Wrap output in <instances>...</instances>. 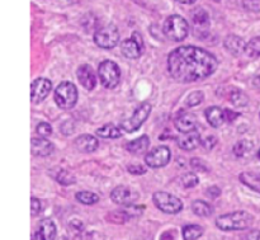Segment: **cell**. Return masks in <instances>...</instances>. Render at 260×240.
I'll return each mask as SVG.
<instances>
[{
  "instance_id": "6da1fadb",
  "label": "cell",
  "mask_w": 260,
  "mask_h": 240,
  "mask_svg": "<svg viewBox=\"0 0 260 240\" xmlns=\"http://www.w3.org/2000/svg\"><path fill=\"white\" fill-rule=\"evenodd\" d=\"M218 61L208 51L196 46H182L170 52L168 69L179 83H194L207 79L217 70Z\"/></svg>"
},
{
  "instance_id": "7a4b0ae2",
  "label": "cell",
  "mask_w": 260,
  "mask_h": 240,
  "mask_svg": "<svg viewBox=\"0 0 260 240\" xmlns=\"http://www.w3.org/2000/svg\"><path fill=\"white\" fill-rule=\"evenodd\" d=\"M254 218L246 211H235V213L221 215L216 219V225L220 230L234 231L245 230L253 224Z\"/></svg>"
},
{
  "instance_id": "3957f363",
  "label": "cell",
  "mask_w": 260,
  "mask_h": 240,
  "mask_svg": "<svg viewBox=\"0 0 260 240\" xmlns=\"http://www.w3.org/2000/svg\"><path fill=\"white\" fill-rule=\"evenodd\" d=\"M188 31H189L188 22L180 15H170L164 23L165 36L174 42H180V41L185 40V37L188 36Z\"/></svg>"
},
{
  "instance_id": "277c9868",
  "label": "cell",
  "mask_w": 260,
  "mask_h": 240,
  "mask_svg": "<svg viewBox=\"0 0 260 240\" xmlns=\"http://www.w3.org/2000/svg\"><path fill=\"white\" fill-rule=\"evenodd\" d=\"M56 104L62 109H71L78 102V89L70 81H63L55 91Z\"/></svg>"
},
{
  "instance_id": "5b68a950",
  "label": "cell",
  "mask_w": 260,
  "mask_h": 240,
  "mask_svg": "<svg viewBox=\"0 0 260 240\" xmlns=\"http://www.w3.org/2000/svg\"><path fill=\"white\" fill-rule=\"evenodd\" d=\"M98 74L102 84L108 89L116 88L121 80V70H119L118 65L111 60L103 61L99 65Z\"/></svg>"
},
{
  "instance_id": "8992f818",
  "label": "cell",
  "mask_w": 260,
  "mask_h": 240,
  "mask_svg": "<svg viewBox=\"0 0 260 240\" xmlns=\"http://www.w3.org/2000/svg\"><path fill=\"white\" fill-rule=\"evenodd\" d=\"M94 42L96 43V46H99L101 48H106V50L116 47L119 42V32L116 25L108 24L95 31Z\"/></svg>"
},
{
  "instance_id": "52a82bcc",
  "label": "cell",
  "mask_w": 260,
  "mask_h": 240,
  "mask_svg": "<svg viewBox=\"0 0 260 240\" xmlns=\"http://www.w3.org/2000/svg\"><path fill=\"white\" fill-rule=\"evenodd\" d=\"M152 201L156 205V207L165 214H172V215H174V214L180 213L183 210L182 201L168 192L154 193Z\"/></svg>"
},
{
  "instance_id": "ba28073f",
  "label": "cell",
  "mask_w": 260,
  "mask_h": 240,
  "mask_svg": "<svg viewBox=\"0 0 260 240\" xmlns=\"http://www.w3.org/2000/svg\"><path fill=\"white\" fill-rule=\"evenodd\" d=\"M150 112H151V104L150 103H142L141 106L137 107L135 109L134 114H132L129 118L124 119L121 124V129L124 132H135L140 129V127L144 125V122L146 121L147 117L150 116Z\"/></svg>"
},
{
  "instance_id": "9c48e42d",
  "label": "cell",
  "mask_w": 260,
  "mask_h": 240,
  "mask_svg": "<svg viewBox=\"0 0 260 240\" xmlns=\"http://www.w3.org/2000/svg\"><path fill=\"white\" fill-rule=\"evenodd\" d=\"M170 157V149L168 146H157L155 149H152L151 152L147 153L146 157H145V163H146L147 167L150 168H162L169 163Z\"/></svg>"
},
{
  "instance_id": "30bf717a",
  "label": "cell",
  "mask_w": 260,
  "mask_h": 240,
  "mask_svg": "<svg viewBox=\"0 0 260 240\" xmlns=\"http://www.w3.org/2000/svg\"><path fill=\"white\" fill-rule=\"evenodd\" d=\"M111 200L117 205L129 206L134 205L139 200V195H137V192L132 191L131 188L126 187V186H118V187L112 191Z\"/></svg>"
},
{
  "instance_id": "8fae6325",
  "label": "cell",
  "mask_w": 260,
  "mask_h": 240,
  "mask_svg": "<svg viewBox=\"0 0 260 240\" xmlns=\"http://www.w3.org/2000/svg\"><path fill=\"white\" fill-rule=\"evenodd\" d=\"M52 89V83L46 78H38L30 85V101L37 104L42 102L50 94Z\"/></svg>"
},
{
  "instance_id": "7c38bea8",
  "label": "cell",
  "mask_w": 260,
  "mask_h": 240,
  "mask_svg": "<svg viewBox=\"0 0 260 240\" xmlns=\"http://www.w3.org/2000/svg\"><path fill=\"white\" fill-rule=\"evenodd\" d=\"M177 142L180 149L190 152V150H194L200 146L202 139H201L200 132L197 130H193L189 132H180L179 136L177 137Z\"/></svg>"
},
{
  "instance_id": "4fadbf2b",
  "label": "cell",
  "mask_w": 260,
  "mask_h": 240,
  "mask_svg": "<svg viewBox=\"0 0 260 240\" xmlns=\"http://www.w3.org/2000/svg\"><path fill=\"white\" fill-rule=\"evenodd\" d=\"M53 145L45 137H33L30 140V153L35 157H47L53 153Z\"/></svg>"
},
{
  "instance_id": "5bb4252c",
  "label": "cell",
  "mask_w": 260,
  "mask_h": 240,
  "mask_svg": "<svg viewBox=\"0 0 260 240\" xmlns=\"http://www.w3.org/2000/svg\"><path fill=\"white\" fill-rule=\"evenodd\" d=\"M197 126V118L193 113L189 112L180 111L178 117L175 118V127L179 132H189L196 130Z\"/></svg>"
},
{
  "instance_id": "9a60e30c",
  "label": "cell",
  "mask_w": 260,
  "mask_h": 240,
  "mask_svg": "<svg viewBox=\"0 0 260 240\" xmlns=\"http://www.w3.org/2000/svg\"><path fill=\"white\" fill-rule=\"evenodd\" d=\"M78 79L81 85L85 89H88V91L95 88L96 76L90 65H81L78 69Z\"/></svg>"
},
{
  "instance_id": "2e32d148",
  "label": "cell",
  "mask_w": 260,
  "mask_h": 240,
  "mask_svg": "<svg viewBox=\"0 0 260 240\" xmlns=\"http://www.w3.org/2000/svg\"><path fill=\"white\" fill-rule=\"evenodd\" d=\"M74 144L76 150L80 153H93L98 149V140L91 135H81L76 137Z\"/></svg>"
},
{
  "instance_id": "e0dca14e",
  "label": "cell",
  "mask_w": 260,
  "mask_h": 240,
  "mask_svg": "<svg viewBox=\"0 0 260 240\" xmlns=\"http://www.w3.org/2000/svg\"><path fill=\"white\" fill-rule=\"evenodd\" d=\"M122 53L128 58H139L142 55V50L144 46L140 45L136 40L134 38H127L122 42L121 45Z\"/></svg>"
},
{
  "instance_id": "ac0fdd59",
  "label": "cell",
  "mask_w": 260,
  "mask_h": 240,
  "mask_svg": "<svg viewBox=\"0 0 260 240\" xmlns=\"http://www.w3.org/2000/svg\"><path fill=\"white\" fill-rule=\"evenodd\" d=\"M225 48L231 53V55H240L241 52H245V47H246V43L244 42V40L239 36L235 35H230L226 37L225 42Z\"/></svg>"
},
{
  "instance_id": "d6986e66",
  "label": "cell",
  "mask_w": 260,
  "mask_h": 240,
  "mask_svg": "<svg viewBox=\"0 0 260 240\" xmlns=\"http://www.w3.org/2000/svg\"><path fill=\"white\" fill-rule=\"evenodd\" d=\"M206 119L212 127H220L225 119V112L220 107H210L206 109Z\"/></svg>"
},
{
  "instance_id": "ffe728a7",
  "label": "cell",
  "mask_w": 260,
  "mask_h": 240,
  "mask_svg": "<svg viewBox=\"0 0 260 240\" xmlns=\"http://www.w3.org/2000/svg\"><path fill=\"white\" fill-rule=\"evenodd\" d=\"M149 145L150 139L146 135H142L141 137H137V139L127 142L126 149L128 150L129 153H132V154H142V153H145L149 149Z\"/></svg>"
},
{
  "instance_id": "44dd1931",
  "label": "cell",
  "mask_w": 260,
  "mask_h": 240,
  "mask_svg": "<svg viewBox=\"0 0 260 240\" xmlns=\"http://www.w3.org/2000/svg\"><path fill=\"white\" fill-rule=\"evenodd\" d=\"M96 135L102 139H118L122 136V129L117 127L116 125L107 124L96 130Z\"/></svg>"
},
{
  "instance_id": "7402d4cb",
  "label": "cell",
  "mask_w": 260,
  "mask_h": 240,
  "mask_svg": "<svg viewBox=\"0 0 260 240\" xmlns=\"http://www.w3.org/2000/svg\"><path fill=\"white\" fill-rule=\"evenodd\" d=\"M240 181L241 183H244L245 186L250 187L251 190L256 191L260 193V175L256 173H250L245 172L240 174Z\"/></svg>"
},
{
  "instance_id": "603a6c76",
  "label": "cell",
  "mask_w": 260,
  "mask_h": 240,
  "mask_svg": "<svg viewBox=\"0 0 260 240\" xmlns=\"http://www.w3.org/2000/svg\"><path fill=\"white\" fill-rule=\"evenodd\" d=\"M192 211L197 216H201V218H208V216L212 215L213 208L210 203L205 202V201L197 200L192 203Z\"/></svg>"
},
{
  "instance_id": "cb8c5ba5",
  "label": "cell",
  "mask_w": 260,
  "mask_h": 240,
  "mask_svg": "<svg viewBox=\"0 0 260 240\" xmlns=\"http://www.w3.org/2000/svg\"><path fill=\"white\" fill-rule=\"evenodd\" d=\"M52 175L53 178L62 186H70L76 182L75 177H74L71 173H69L66 169H62V168H57V169L53 170Z\"/></svg>"
},
{
  "instance_id": "d4e9b609",
  "label": "cell",
  "mask_w": 260,
  "mask_h": 240,
  "mask_svg": "<svg viewBox=\"0 0 260 240\" xmlns=\"http://www.w3.org/2000/svg\"><path fill=\"white\" fill-rule=\"evenodd\" d=\"M182 233L184 240H197L203 235V228L200 225H185Z\"/></svg>"
},
{
  "instance_id": "484cf974",
  "label": "cell",
  "mask_w": 260,
  "mask_h": 240,
  "mask_svg": "<svg viewBox=\"0 0 260 240\" xmlns=\"http://www.w3.org/2000/svg\"><path fill=\"white\" fill-rule=\"evenodd\" d=\"M40 231L46 236L47 240H55L56 238V226L51 220L46 219V220L41 221Z\"/></svg>"
},
{
  "instance_id": "4316f807",
  "label": "cell",
  "mask_w": 260,
  "mask_h": 240,
  "mask_svg": "<svg viewBox=\"0 0 260 240\" xmlns=\"http://www.w3.org/2000/svg\"><path fill=\"white\" fill-rule=\"evenodd\" d=\"M76 200L79 202L84 203V205H94L99 201V197L93 192H89V191H81V192L76 193Z\"/></svg>"
},
{
  "instance_id": "83f0119b",
  "label": "cell",
  "mask_w": 260,
  "mask_h": 240,
  "mask_svg": "<svg viewBox=\"0 0 260 240\" xmlns=\"http://www.w3.org/2000/svg\"><path fill=\"white\" fill-rule=\"evenodd\" d=\"M245 53L250 57H260V36L246 43Z\"/></svg>"
},
{
  "instance_id": "f1b7e54d",
  "label": "cell",
  "mask_w": 260,
  "mask_h": 240,
  "mask_svg": "<svg viewBox=\"0 0 260 240\" xmlns=\"http://www.w3.org/2000/svg\"><path fill=\"white\" fill-rule=\"evenodd\" d=\"M253 149V144L250 141H246V140H241L238 141L233 147V152L236 157H244V155L248 154L250 150Z\"/></svg>"
},
{
  "instance_id": "f546056e",
  "label": "cell",
  "mask_w": 260,
  "mask_h": 240,
  "mask_svg": "<svg viewBox=\"0 0 260 240\" xmlns=\"http://www.w3.org/2000/svg\"><path fill=\"white\" fill-rule=\"evenodd\" d=\"M230 101L234 106L236 107H245L248 104L249 98L245 93H243L241 91H235L231 92L230 94Z\"/></svg>"
},
{
  "instance_id": "4dcf8cb0",
  "label": "cell",
  "mask_w": 260,
  "mask_h": 240,
  "mask_svg": "<svg viewBox=\"0 0 260 240\" xmlns=\"http://www.w3.org/2000/svg\"><path fill=\"white\" fill-rule=\"evenodd\" d=\"M192 19L197 25H207L210 17H208L207 12H206L205 9L197 8V9L192 13Z\"/></svg>"
},
{
  "instance_id": "1f68e13d",
  "label": "cell",
  "mask_w": 260,
  "mask_h": 240,
  "mask_svg": "<svg viewBox=\"0 0 260 240\" xmlns=\"http://www.w3.org/2000/svg\"><path fill=\"white\" fill-rule=\"evenodd\" d=\"M203 99H205V94H203V92L196 91L187 97V99H185V104H187L188 107L200 106V104L203 102Z\"/></svg>"
},
{
  "instance_id": "d6a6232c",
  "label": "cell",
  "mask_w": 260,
  "mask_h": 240,
  "mask_svg": "<svg viewBox=\"0 0 260 240\" xmlns=\"http://www.w3.org/2000/svg\"><path fill=\"white\" fill-rule=\"evenodd\" d=\"M182 186L185 188H192L198 185V177L194 173H185L182 178H180Z\"/></svg>"
},
{
  "instance_id": "836d02e7",
  "label": "cell",
  "mask_w": 260,
  "mask_h": 240,
  "mask_svg": "<svg viewBox=\"0 0 260 240\" xmlns=\"http://www.w3.org/2000/svg\"><path fill=\"white\" fill-rule=\"evenodd\" d=\"M37 134L40 135L41 137H47L52 134V127H51L50 124L47 122H41L37 126Z\"/></svg>"
},
{
  "instance_id": "e575fe53",
  "label": "cell",
  "mask_w": 260,
  "mask_h": 240,
  "mask_svg": "<svg viewBox=\"0 0 260 240\" xmlns=\"http://www.w3.org/2000/svg\"><path fill=\"white\" fill-rule=\"evenodd\" d=\"M190 165H192L193 169L197 170V172H208V168L207 165H206V163L203 162V160L198 159V158H194V159L190 160Z\"/></svg>"
},
{
  "instance_id": "d590c367",
  "label": "cell",
  "mask_w": 260,
  "mask_h": 240,
  "mask_svg": "<svg viewBox=\"0 0 260 240\" xmlns=\"http://www.w3.org/2000/svg\"><path fill=\"white\" fill-rule=\"evenodd\" d=\"M216 144H217V139H216L215 136H207L206 139L202 140V142H201V145H202L206 150H212L213 147L216 146Z\"/></svg>"
},
{
  "instance_id": "8d00e7d4",
  "label": "cell",
  "mask_w": 260,
  "mask_h": 240,
  "mask_svg": "<svg viewBox=\"0 0 260 240\" xmlns=\"http://www.w3.org/2000/svg\"><path fill=\"white\" fill-rule=\"evenodd\" d=\"M41 208H42L41 201L36 197L30 198V214H32L33 216H37L38 214H40Z\"/></svg>"
},
{
  "instance_id": "74e56055",
  "label": "cell",
  "mask_w": 260,
  "mask_h": 240,
  "mask_svg": "<svg viewBox=\"0 0 260 240\" xmlns=\"http://www.w3.org/2000/svg\"><path fill=\"white\" fill-rule=\"evenodd\" d=\"M127 169H128V172L131 173V174H136V175H141V174H145V173H146V168L141 164L128 165V167H127Z\"/></svg>"
},
{
  "instance_id": "f35d334b",
  "label": "cell",
  "mask_w": 260,
  "mask_h": 240,
  "mask_svg": "<svg viewBox=\"0 0 260 240\" xmlns=\"http://www.w3.org/2000/svg\"><path fill=\"white\" fill-rule=\"evenodd\" d=\"M225 119L228 122H233L234 119H236L239 117V113H236V112H233L231 109H225Z\"/></svg>"
},
{
  "instance_id": "ab89813d",
  "label": "cell",
  "mask_w": 260,
  "mask_h": 240,
  "mask_svg": "<svg viewBox=\"0 0 260 240\" xmlns=\"http://www.w3.org/2000/svg\"><path fill=\"white\" fill-rule=\"evenodd\" d=\"M160 240H177V234L174 230H169L162 233V235L160 236Z\"/></svg>"
},
{
  "instance_id": "60d3db41",
  "label": "cell",
  "mask_w": 260,
  "mask_h": 240,
  "mask_svg": "<svg viewBox=\"0 0 260 240\" xmlns=\"http://www.w3.org/2000/svg\"><path fill=\"white\" fill-rule=\"evenodd\" d=\"M207 195L210 196L211 198H216V197H218V196L221 195V190L218 187H216V186H213V187L208 188Z\"/></svg>"
},
{
  "instance_id": "b9f144b4",
  "label": "cell",
  "mask_w": 260,
  "mask_h": 240,
  "mask_svg": "<svg viewBox=\"0 0 260 240\" xmlns=\"http://www.w3.org/2000/svg\"><path fill=\"white\" fill-rule=\"evenodd\" d=\"M246 240H260V231L259 230H253L251 233L248 234Z\"/></svg>"
},
{
  "instance_id": "7bdbcfd3",
  "label": "cell",
  "mask_w": 260,
  "mask_h": 240,
  "mask_svg": "<svg viewBox=\"0 0 260 240\" xmlns=\"http://www.w3.org/2000/svg\"><path fill=\"white\" fill-rule=\"evenodd\" d=\"M32 240H47V239H46V236L43 235L41 231H37V233L32 236Z\"/></svg>"
},
{
  "instance_id": "ee69618b",
  "label": "cell",
  "mask_w": 260,
  "mask_h": 240,
  "mask_svg": "<svg viewBox=\"0 0 260 240\" xmlns=\"http://www.w3.org/2000/svg\"><path fill=\"white\" fill-rule=\"evenodd\" d=\"M253 84H254V86H256V88H259V89H260V75H259V76H256V78L254 79V80H253Z\"/></svg>"
},
{
  "instance_id": "f6af8a7d",
  "label": "cell",
  "mask_w": 260,
  "mask_h": 240,
  "mask_svg": "<svg viewBox=\"0 0 260 240\" xmlns=\"http://www.w3.org/2000/svg\"><path fill=\"white\" fill-rule=\"evenodd\" d=\"M178 3H182V4H194L196 0H177Z\"/></svg>"
},
{
  "instance_id": "bcb514c9",
  "label": "cell",
  "mask_w": 260,
  "mask_h": 240,
  "mask_svg": "<svg viewBox=\"0 0 260 240\" xmlns=\"http://www.w3.org/2000/svg\"><path fill=\"white\" fill-rule=\"evenodd\" d=\"M259 159H260V150H259Z\"/></svg>"
},
{
  "instance_id": "7dc6e473",
  "label": "cell",
  "mask_w": 260,
  "mask_h": 240,
  "mask_svg": "<svg viewBox=\"0 0 260 240\" xmlns=\"http://www.w3.org/2000/svg\"><path fill=\"white\" fill-rule=\"evenodd\" d=\"M216 2H220V0H216Z\"/></svg>"
}]
</instances>
